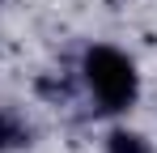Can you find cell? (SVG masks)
I'll list each match as a JSON object with an SVG mask.
<instances>
[{"label": "cell", "instance_id": "1", "mask_svg": "<svg viewBox=\"0 0 157 153\" xmlns=\"http://www.w3.org/2000/svg\"><path fill=\"white\" fill-rule=\"evenodd\" d=\"M81 81H85L89 98L98 102V111H106V115H119V111H128L132 102L140 98L136 60L128 51L110 47V43L85 47V55H81Z\"/></svg>", "mask_w": 157, "mask_h": 153}, {"label": "cell", "instance_id": "2", "mask_svg": "<svg viewBox=\"0 0 157 153\" xmlns=\"http://www.w3.org/2000/svg\"><path fill=\"white\" fill-rule=\"evenodd\" d=\"M110 153H149V145L136 132H110Z\"/></svg>", "mask_w": 157, "mask_h": 153}, {"label": "cell", "instance_id": "3", "mask_svg": "<svg viewBox=\"0 0 157 153\" xmlns=\"http://www.w3.org/2000/svg\"><path fill=\"white\" fill-rule=\"evenodd\" d=\"M13 140H17V128H13V119H9V115L0 111V149H9Z\"/></svg>", "mask_w": 157, "mask_h": 153}]
</instances>
